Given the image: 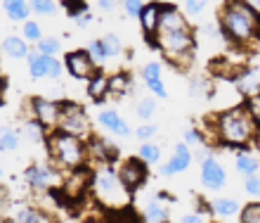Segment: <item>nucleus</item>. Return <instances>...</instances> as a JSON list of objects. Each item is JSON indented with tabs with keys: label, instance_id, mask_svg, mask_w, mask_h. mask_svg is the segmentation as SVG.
<instances>
[{
	"label": "nucleus",
	"instance_id": "obj_1",
	"mask_svg": "<svg viewBox=\"0 0 260 223\" xmlns=\"http://www.w3.org/2000/svg\"><path fill=\"white\" fill-rule=\"evenodd\" d=\"M218 24L222 36L237 45H253L260 41V10L251 0H225Z\"/></svg>",
	"mask_w": 260,
	"mask_h": 223
},
{
	"label": "nucleus",
	"instance_id": "obj_2",
	"mask_svg": "<svg viewBox=\"0 0 260 223\" xmlns=\"http://www.w3.org/2000/svg\"><path fill=\"white\" fill-rule=\"evenodd\" d=\"M208 128L220 145L239 147V150H246L260 135V128L255 126L246 105H234L230 109H222L218 117L208 121Z\"/></svg>",
	"mask_w": 260,
	"mask_h": 223
},
{
	"label": "nucleus",
	"instance_id": "obj_3",
	"mask_svg": "<svg viewBox=\"0 0 260 223\" xmlns=\"http://www.w3.org/2000/svg\"><path fill=\"white\" fill-rule=\"evenodd\" d=\"M90 192H92L97 204H102L109 211L125 209V207H130V200H133V192L125 190V185L118 178V171L111 166V161H104L97 169H92Z\"/></svg>",
	"mask_w": 260,
	"mask_h": 223
},
{
	"label": "nucleus",
	"instance_id": "obj_4",
	"mask_svg": "<svg viewBox=\"0 0 260 223\" xmlns=\"http://www.w3.org/2000/svg\"><path fill=\"white\" fill-rule=\"evenodd\" d=\"M45 147H48L52 164L62 171H74V169H81L88 164V145L78 135L55 128V131L48 133Z\"/></svg>",
	"mask_w": 260,
	"mask_h": 223
},
{
	"label": "nucleus",
	"instance_id": "obj_5",
	"mask_svg": "<svg viewBox=\"0 0 260 223\" xmlns=\"http://www.w3.org/2000/svg\"><path fill=\"white\" fill-rule=\"evenodd\" d=\"M156 45L164 57L175 67H187L192 62L194 50H197V38H194L192 26L182 29V31H158L154 38Z\"/></svg>",
	"mask_w": 260,
	"mask_h": 223
},
{
	"label": "nucleus",
	"instance_id": "obj_6",
	"mask_svg": "<svg viewBox=\"0 0 260 223\" xmlns=\"http://www.w3.org/2000/svg\"><path fill=\"white\" fill-rule=\"evenodd\" d=\"M57 128L71 133V135H78V138H83V140H88L90 135H92V126H90L88 112L83 109L78 102H62Z\"/></svg>",
	"mask_w": 260,
	"mask_h": 223
},
{
	"label": "nucleus",
	"instance_id": "obj_7",
	"mask_svg": "<svg viewBox=\"0 0 260 223\" xmlns=\"http://www.w3.org/2000/svg\"><path fill=\"white\" fill-rule=\"evenodd\" d=\"M24 181L34 192H50L52 188L59 185V169L50 166V164H43V161H36L24 171Z\"/></svg>",
	"mask_w": 260,
	"mask_h": 223
},
{
	"label": "nucleus",
	"instance_id": "obj_8",
	"mask_svg": "<svg viewBox=\"0 0 260 223\" xmlns=\"http://www.w3.org/2000/svg\"><path fill=\"white\" fill-rule=\"evenodd\" d=\"M5 223H55L52 214L31 202H10V207L3 214Z\"/></svg>",
	"mask_w": 260,
	"mask_h": 223
},
{
	"label": "nucleus",
	"instance_id": "obj_9",
	"mask_svg": "<svg viewBox=\"0 0 260 223\" xmlns=\"http://www.w3.org/2000/svg\"><path fill=\"white\" fill-rule=\"evenodd\" d=\"M118 178H121V183L125 185V190L128 192H133L135 195L137 190L142 188L144 183H147V178H149V166L144 164L140 157H130V159H123L121 164H118Z\"/></svg>",
	"mask_w": 260,
	"mask_h": 223
},
{
	"label": "nucleus",
	"instance_id": "obj_10",
	"mask_svg": "<svg viewBox=\"0 0 260 223\" xmlns=\"http://www.w3.org/2000/svg\"><path fill=\"white\" fill-rule=\"evenodd\" d=\"M28 117L38 119L48 131H55L57 121H59V112H62V102L59 100H50V98H31L28 100Z\"/></svg>",
	"mask_w": 260,
	"mask_h": 223
},
{
	"label": "nucleus",
	"instance_id": "obj_11",
	"mask_svg": "<svg viewBox=\"0 0 260 223\" xmlns=\"http://www.w3.org/2000/svg\"><path fill=\"white\" fill-rule=\"evenodd\" d=\"M64 69H67L69 76L78 78V81H88L100 67L92 62L88 50L83 48V50H71V52L64 55Z\"/></svg>",
	"mask_w": 260,
	"mask_h": 223
},
{
	"label": "nucleus",
	"instance_id": "obj_12",
	"mask_svg": "<svg viewBox=\"0 0 260 223\" xmlns=\"http://www.w3.org/2000/svg\"><path fill=\"white\" fill-rule=\"evenodd\" d=\"M227 183V171L215 157H206L201 159V185L206 190H222Z\"/></svg>",
	"mask_w": 260,
	"mask_h": 223
},
{
	"label": "nucleus",
	"instance_id": "obj_13",
	"mask_svg": "<svg viewBox=\"0 0 260 223\" xmlns=\"http://www.w3.org/2000/svg\"><path fill=\"white\" fill-rule=\"evenodd\" d=\"M234 86H237L239 95H244V98L258 95V93H260V67H258V64H255V62L244 64V67H241V71L234 76Z\"/></svg>",
	"mask_w": 260,
	"mask_h": 223
},
{
	"label": "nucleus",
	"instance_id": "obj_14",
	"mask_svg": "<svg viewBox=\"0 0 260 223\" xmlns=\"http://www.w3.org/2000/svg\"><path fill=\"white\" fill-rule=\"evenodd\" d=\"M192 159H194L192 150H189V145L182 140V143H178V145H175L171 159L161 166V176H166V178H168V176H175V174H185L187 169L192 166Z\"/></svg>",
	"mask_w": 260,
	"mask_h": 223
},
{
	"label": "nucleus",
	"instance_id": "obj_15",
	"mask_svg": "<svg viewBox=\"0 0 260 223\" xmlns=\"http://www.w3.org/2000/svg\"><path fill=\"white\" fill-rule=\"evenodd\" d=\"M168 192H156V195L151 197L149 202L144 204V209H142V221L144 223H168Z\"/></svg>",
	"mask_w": 260,
	"mask_h": 223
},
{
	"label": "nucleus",
	"instance_id": "obj_16",
	"mask_svg": "<svg viewBox=\"0 0 260 223\" xmlns=\"http://www.w3.org/2000/svg\"><path fill=\"white\" fill-rule=\"evenodd\" d=\"M161 5H164V3H158V0H151V3H144L142 12H140V17H137V21H140V26H142V34H144V38H149L151 43H154V38H156V34H158V19H161Z\"/></svg>",
	"mask_w": 260,
	"mask_h": 223
},
{
	"label": "nucleus",
	"instance_id": "obj_17",
	"mask_svg": "<svg viewBox=\"0 0 260 223\" xmlns=\"http://www.w3.org/2000/svg\"><path fill=\"white\" fill-rule=\"evenodd\" d=\"M97 124L102 126L104 131L118 135V138H128L130 133H133V128L128 126V121L121 119V114H118L116 109H111V107H102V109H100V114H97Z\"/></svg>",
	"mask_w": 260,
	"mask_h": 223
},
{
	"label": "nucleus",
	"instance_id": "obj_18",
	"mask_svg": "<svg viewBox=\"0 0 260 223\" xmlns=\"http://www.w3.org/2000/svg\"><path fill=\"white\" fill-rule=\"evenodd\" d=\"M182 29H189V24H187V19H185V12H182L178 5H171V3L161 5L158 31H182Z\"/></svg>",
	"mask_w": 260,
	"mask_h": 223
},
{
	"label": "nucleus",
	"instance_id": "obj_19",
	"mask_svg": "<svg viewBox=\"0 0 260 223\" xmlns=\"http://www.w3.org/2000/svg\"><path fill=\"white\" fill-rule=\"evenodd\" d=\"M85 145H88V157H95L100 164H104V161H114L116 159V145L114 143H109L107 138H100V135H90L88 140H85Z\"/></svg>",
	"mask_w": 260,
	"mask_h": 223
},
{
	"label": "nucleus",
	"instance_id": "obj_20",
	"mask_svg": "<svg viewBox=\"0 0 260 223\" xmlns=\"http://www.w3.org/2000/svg\"><path fill=\"white\" fill-rule=\"evenodd\" d=\"M109 95V76L104 74V71L97 69L92 76L88 78V98L97 105H102L104 98Z\"/></svg>",
	"mask_w": 260,
	"mask_h": 223
},
{
	"label": "nucleus",
	"instance_id": "obj_21",
	"mask_svg": "<svg viewBox=\"0 0 260 223\" xmlns=\"http://www.w3.org/2000/svg\"><path fill=\"white\" fill-rule=\"evenodd\" d=\"M208 209H211V216H215V218H234V216H239L241 207L232 197H215V200L208 202Z\"/></svg>",
	"mask_w": 260,
	"mask_h": 223
},
{
	"label": "nucleus",
	"instance_id": "obj_22",
	"mask_svg": "<svg viewBox=\"0 0 260 223\" xmlns=\"http://www.w3.org/2000/svg\"><path fill=\"white\" fill-rule=\"evenodd\" d=\"M48 128L34 117H26V121L21 124V135L28 140V143H36V145H45L48 140Z\"/></svg>",
	"mask_w": 260,
	"mask_h": 223
},
{
	"label": "nucleus",
	"instance_id": "obj_23",
	"mask_svg": "<svg viewBox=\"0 0 260 223\" xmlns=\"http://www.w3.org/2000/svg\"><path fill=\"white\" fill-rule=\"evenodd\" d=\"M3 52H5L10 60H26L28 57V43L24 41V36H7L5 41H3Z\"/></svg>",
	"mask_w": 260,
	"mask_h": 223
},
{
	"label": "nucleus",
	"instance_id": "obj_24",
	"mask_svg": "<svg viewBox=\"0 0 260 223\" xmlns=\"http://www.w3.org/2000/svg\"><path fill=\"white\" fill-rule=\"evenodd\" d=\"M48 55H43L38 50L34 52H28L26 57V67H28V76L36 78V81H41V78H48Z\"/></svg>",
	"mask_w": 260,
	"mask_h": 223
},
{
	"label": "nucleus",
	"instance_id": "obj_25",
	"mask_svg": "<svg viewBox=\"0 0 260 223\" xmlns=\"http://www.w3.org/2000/svg\"><path fill=\"white\" fill-rule=\"evenodd\" d=\"M3 10L10 21H26L31 14L28 0H3Z\"/></svg>",
	"mask_w": 260,
	"mask_h": 223
},
{
	"label": "nucleus",
	"instance_id": "obj_26",
	"mask_svg": "<svg viewBox=\"0 0 260 223\" xmlns=\"http://www.w3.org/2000/svg\"><path fill=\"white\" fill-rule=\"evenodd\" d=\"M234 166H237V171H239V174L251 176V174H258L260 161H258V157H255L253 152H248V150H241V152L234 157Z\"/></svg>",
	"mask_w": 260,
	"mask_h": 223
},
{
	"label": "nucleus",
	"instance_id": "obj_27",
	"mask_svg": "<svg viewBox=\"0 0 260 223\" xmlns=\"http://www.w3.org/2000/svg\"><path fill=\"white\" fill-rule=\"evenodd\" d=\"M21 143V133L12 126H0V152H14Z\"/></svg>",
	"mask_w": 260,
	"mask_h": 223
},
{
	"label": "nucleus",
	"instance_id": "obj_28",
	"mask_svg": "<svg viewBox=\"0 0 260 223\" xmlns=\"http://www.w3.org/2000/svg\"><path fill=\"white\" fill-rule=\"evenodd\" d=\"M130 81H133V76H130V74H125V71H118V74L109 76V95L123 98L125 93L130 91Z\"/></svg>",
	"mask_w": 260,
	"mask_h": 223
},
{
	"label": "nucleus",
	"instance_id": "obj_29",
	"mask_svg": "<svg viewBox=\"0 0 260 223\" xmlns=\"http://www.w3.org/2000/svg\"><path fill=\"white\" fill-rule=\"evenodd\" d=\"M36 50L48 57H57L62 52V43H59V38H55V36H43L41 41L36 43Z\"/></svg>",
	"mask_w": 260,
	"mask_h": 223
},
{
	"label": "nucleus",
	"instance_id": "obj_30",
	"mask_svg": "<svg viewBox=\"0 0 260 223\" xmlns=\"http://www.w3.org/2000/svg\"><path fill=\"white\" fill-rule=\"evenodd\" d=\"M137 157H140L147 166H154V164H158V161H161V147L154 145V143H142V147H140Z\"/></svg>",
	"mask_w": 260,
	"mask_h": 223
},
{
	"label": "nucleus",
	"instance_id": "obj_31",
	"mask_svg": "<svg viewBox=\"0 0 260 223\" xmlns=\"http://www.w3.org/2000/svg\"><path fill=\"white\" fill-rule=\"evenodd\" d=\"M100 41H102V48H104L107 60H109V57H118L121 52H123V43H121V38H118L116 34H107L104 38H100Z\"/></svg>",
	"mask_w": 260,
	"mask_h": 223
},
{
	"label": "nucleus",
	"instance_id": "obj_32",
	"mask_svg": "<svg viewBox=\"0 0 260 223\" xmlns=\"http://www.w3.org/2000/svg\"><path fill=\"white\" fill-rule=\"evenodd\" d=\"M21 36L26 43H38L43 38V31H41V24L34 19H26L21 21Z\"/></svg>",
	"mask_w": 260,
	"mask_h": 223
},
{
	"label": "nucleus",
	"instance_id": "obj_33",
	"mask_svg": "<svg viewBox=\"0 0 260 223\" xmlns=\"http://www.w3.org/2000/svg\"><path fill=\"white\" fill-rule=\"evenodd\" d=\"M64 5V10H67V14L71 17V19H81V17H85V14H90L88 12V3L85 0H64L62 3Z\"/></svg>",
	"mask_w": 260,
	"mask_h": 223
},
{
	"label": "nucleus",
	"instance_id": "obj_34",
	"mask_svg": "<svg viewBox=\"0 0 260 223\" xmlns=\"http://www.w3.org/2000/svg\"><path fill=\"white\" fill-rule=\"evenodd\" d=\"M239 223H260V202L244 204L239 211Z\"/></svg>",
	"mask_w": 260,
	"mask_h": 223
},
{
	"label": "nucleus",
	"instance_id": "obj_35",
	"mask_svg": "<svg viewBox=\"0 0 260 223\" xmlns=\"http://www.w3.org/2000/svg\"><path fill=\"white\" fill-rule=\"evenodd\" d=\"M154 112H156V100L154 98H142L135 107L137 119H142V121H147V119L154 117Z\"/></svg>",
	"mask_w": 260,
	"mask_h": 223
},
{
	"label": "nucleus",
	"instance_id": "obj_36",
	"mask_svg": "<svg viewBox=\"0 0 260 223\" xmlns=\"http://www.w3.org/2000/svg\"><path fill=\"white\" fill-rule=\"evenodd\" d=\"M28 5H31V12H34V14H41V17L55 14V10H57V3H55V0H28Z\"/></svg>",
	"mask_w": 260,
	"mask_h": 223
},
{
	"label": "nucleus",
	"instance_id": "obj_37",
	"mask_svg": "<svg viewBox=\"0 0 260 223\" xmlns=\"http://www.w3.org/2000/svg\"><path fill=\"white\" fill-rule=\"evenodd\" d=\"M111 214H114L111 223H144L142 216H137V214L130 209V207H125V209H118V211H111Z\"/></svg>",
	"mask_w": 260,
	"mask_h": 223
},
{
	"label": "nucleus",
	"instance_id": "obj_38",
	"mask_svg": "<svg viewBox=\"0 0 260 223\" xmlns=\"http://www.w3.org/2000/svg\"><path fill=\"white\" fill-rule=\"evenodd\" d=\"M211 0H185V14L187 17H201L208 10Z\"/></svg>",
	"mask_w": 260,
	"mask_h": 223
},
{
	"label": "nucleus",
	"instance_id": "obj_39",
	"mask_svg": "<svg viewBox=\"0 0 260 223\" xmlns=\"http://www.w3.org/2000/svg\"><path fill=\"white\" fill-rule=\"evenodd\" d=\"M144 86H147V88L154 93V98H158V100H166V98H168V91H166V86H164V81H161V76L144 78Z\"/></svg>",
	"mask_w": 260,
	"mask_h": 223
},
{
	"label": "nucleus",
	"instance_id": "obj_40",
	"mask_svg": "<svg viewBox=\"0 0 260 223\" xmlns=\"http://www.w3.org/2000/svg\"><path fill=\"white\" fill-rule=\"evenodd\" d=\"M90 52V57H92V62L97 64V67H102L104 60H107V55H104V48H102V41H90L88 48H85Z\"/></svg>",
	"mask_w": 260,
	"mask_h": 223
},
{
	"label": "nucleus",
	"instance_id": "obj_41",
	"mask_svg": "<svg viewBox=\"0 0 260 223\" xmlns=\"http://www.w3.org/2000/svg\"><path fill=\"white\" fill-rule=\"evenodd\" d=\"M154 135H156V126L154 124H147V121H144L142 126H137L135 128V138L140 140V143H149Z\"/></svg>",
	"mask_w": 260,
	"mask_h": 223
},
{
	"label": "nucleus",
	"instance_id": "obj_42",
	"mask_svg": "<svg viewBox=\"0 0 260 223\" xmlns=\"http://www.w3.org/2000/svg\"><path fill=\"white\" fill-rule=\"evenodd\" d=\"M64 62H59L57 57H50L48 60V78H52V81H59L64 74Z\"/></svg>",
	"mask_w": 260,
	"mask_h": 223
},
{
	"label": "nucleus",
	"instance_id": "obj_43",
	"mask_svg": "<svg viewBox=\"0 0 260 223\" xmlns=\"http://www.w3.org/2000/svg\"><path fill=\"white\" fill-rule=\"evenodd\" d=\"M204 209H208V204H206ZM204 209L187 211V214H182V216H180V223H208V218H206ZM208 211H211V209H208Z\"/></svg>",
	"mask_w": 260,
	"mask_h": 223
},
{
	"label": "nucleus",
	"instance_id": "obj_44",
	"mask_svg": "<svg viewBox=\"0 0 260 223\" xmlns=\"http://www.w3.org/2000/svg\"><path fill=\"white\" fill-rule=\"evenodd\" d=\"M246 109L251 112V117H253V121H255V126L260 128V93L258 95H251V98H246Z\"/></svg>",
	"mask_w": 260,
	"mask_h": 223
},
{
	"label": "nucleus",
	"instance_id": "obj_45",
	"mask_svg": "<svg viewBox=\"0 0 260 223\" xmlns=\"http://www.w3.org/2000/svg\"><path fill=\"white\" fill-rule=\"evenodd\" d=\"M244 188L251 197H260V176L258 174H251L244 178Z\"/></svg>",
	"mask_w": 260,
	"mask_h": 223
},
{
	"label": "nucleus",
	"instance_id": "obj_46",
	"mask_svg": "<svg viewBox=\"0 0 260 223\" xmlns=\"http://www.w3.org/2000/svg\"><path fill=\"white\" fill-rule=\"evenodd\" d=\"M121 5H123L125 14L128 17H140V12H142V7H144V0H121Z\"/></svg>",
	"mask_w": 260,
	"mask_h": 223
},
{
	"label": "nucleus",
	"instance_id": "obj_47",
	"mask_svg": "<svg viewBox=\"0 0 260 223\" xmlns=\"http://www.w3.org/2000/svg\"><path fill=\"white\" fill-rule=\"evenodd\" d=\"M182 138H185L187 145L192 147V145H201L206 135H204L201 131H199V128H194V126H192V128H187V131H185V135H182Z\"/></svg>",
	"mask_w": 260,
	"mask_h": 223
},
{
	"label": "nucleus",
	"instance_id": "obj_48",
	"mask_svg": "<svg viewBox=\"0 0 260 223\" xmlns=\"http://www.w3.org/2000/svg\"><path fill=\"white\" fill-rule=\"evenodd\" d=\"M189 91H192L194 98H204V95H208V83H206L204 78H192Z\"/></svg>",
	"mask_w": 260,
	"mask_h": 223
},
{
	"label": "nucleus",
	"instance_id": "obj_49",
	"mask_svg": "<svg viewBox=\"0 0 260 223\" xmlns=\"http://www.w3.org/2000/svg\"><path fill=\"white\" fill-rule=\"evenodd\" d=\"M161 64L158 62H147L142 67V78H154V76H161Z\"/></svg>",
	"mask_w": 260,
	"mask_h": 223
},
{
	"label": "nucleus",
	"instance_id": "obj_50",
	"mask_svg": "<svg viewBox=\"0 0 260 223\" xmlns=\"http://www.w3.org/2000/svg\"><path fill=\"white\" fill-rule=\"evenodd\" d=\"M10 202H12V200H10L7 188H3V185H0V214H5V209L10 207Z\"/></svg>",
	"mask_w": 260,
	"mask_h": 223
},
{
	"label": "nucleus",
	"instance_id": "obj_51",
	"mask_svg": "<svg viewBox=\"0 0 260 223\" xmlns=\"http://www.w3.org/2000/svg\"><path fill=\"white\" fill-rule=\"evenodd\" d=\"M97 5H100L102 12H111V10H116L118 0H97Z\"/></svg>",
	"mask_w": 260,
	"mask_h": 223
},
{
	"label": "nucleus",
	"instance_id": "obj_52",
	"mask_svg": "<svg viewBox=\"0 0 260 223\" xmlns=\"http://www.w3.org/2000/svg\"><path fill=\"white\" fill-rule=\"evenodd\" d=\"M5 88H7V81H5V76H3V71H0V100L5 95Z\"/></svg>",
	"mask_w": 260,
	"mask_h": 223
},
{
	"label": "nucleus",
	"instance_id": "obj_53",
	"mask_svg": "<svg viewBox=\"0 0 260 223\" xmlns=\"http://www.w3.org/2000/svg\"><path fill=\"white\" fill-rule=\"evenodd\" d=\"M251 3H253V5H255V7H258V10H260V0H251Z\"/></svg>",
	"mask_w": 260,
	"mask_h": 223
},
{
	"label": "nucleus",
	"instance_id": "obj_54",
	"mask_svg": "<svg viewBox=\"0 0 260 223\" xmlns=\"http://www.w3.org/2000/svg\"><path fill=\"white\" fill-rule=\"evenodd\" d=\"M0 178H3V169H0Z\"/></svg>",
	"mask_w": 260,
	"mask_h": 223
},
{
	"label": "nucleus",
	"instance_id": "obj_55",
	"mask_svg": "<svg viewBox=\"0 0 260 223\" xmlns=\"http://www.w3.org/2000/svg\"><path fill=\"white\" fill-rule=\"evenodd\" d=\"M55 223H57V221H55ZM59 223H64V221H59Z\"/></svg>",
	"mask_w": 260,
	"mask_h": 223
}]
</instances>
